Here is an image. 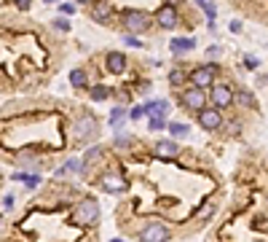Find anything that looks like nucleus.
I'll return each instance as SVG.
<instances>
[{"mask_svg": "<svg viewBox=\"0 0 268 242\" xmlns=\"http://www.w3.org/2000/svg\"><path fill=\"white\" fill-rule=\"evenodd\" d=\"M169 132H172L175 137H185L191 129H188V124H175V121H172V124H169Z\"/></svg>", "mask_w": 268, "mask_h": 242, "instance_id": "nucleus-19", "label": "nucleus"}, {"mask_svg": "<svg viewBox=\"0 0 268 242\" xmlns=\"http://www.w3.org/2000/svg\"><path fill=\"white\" fill-rule=\"evenodd\" d=\"M196 3H199V6H201V3H204V0H196Z\"/></svg>", "mask_w": 268, "mask_h": 242, "instance_id": "nucleus-35", "label": "nucleus"}, {"mask_svg": "<svg viewBox=\"0 0 268 242\" xmlns=\"http://www.w3.org/2000/svg\"><path fill=\"white\" fill-rule=\"evenodd\" d=\"M70 84H73V87H86V73L83 70H73V73H70Z\"/></svg>", "mask_w": 268, "mask_h": 242, "instance_id": "nucleus-18", "label": "nucleus"}, {"mask_svg": "<svg viewBox=\"0 0 268 242\" xmlns=\"http://www.w3.org/2000/svg\"><path fill=\"white\" fill-rule=\"evenodd\" d=\"M220 51H223L220 46H212V49H209V57H220Z\"/></svg>", "mask_w": 268, "mask_h": 242, "instance_id": "nucleus-32", "label": "nucleus"}, {"mask_svg": "<svg viewBox=\"0 0 268 242\" xmlns=\"http://www.w3.org/2000/svg\"><path fill=\"white\" fill-rule=\"evenodd\" d=\"M91 17L97 22H102V25H107V19H110V3H107V0H97V3H94Z\"/></svg>", "mask_w": 268, "mask_h": 242, "instance_id": "nucleus-11", "label": "nucleus"}, {"mask_svg": "<svg viewBox=\"0 0 268 242\" xmlns=\"http://www.w3.org/2000/svg\"><path fill=\"white\" fill-rule=\"evenodd\" d=\"M193 46H196L193 38H175V41H172V51H175V54H185V51H191Z\"/></svg>", "mask_w": 268, "mask_h": 242, "instance_id": "nucleus-15", "label": "nucleus"}, {"mask_svg": "<svg viewBox=\"0 0 268 242\" xmlns=\"http://www.w3.org/2000/svg\"><path fill=\"white\" fill-rule=\"evenodd\" d=\"M115 143H118V145H129V143H131V137H126V135H118V137H115Z\"/></svg>", "mask_w": 268, "mask_h": 242, "instance_id": "nucleus-29", "label": "nucleus"}, {"mask_svg": "<svg viewBox=\"0 0 268 242\" xmlns=\"http://www.w3.org/2000/svg\"><path fill=\"white\" fill-rule=\"evenodd\" d=\"M183 81H185V73H183V70H172V73H169V84H175V87H180Z\"/></svg>", "mask_w": 268, "mask_h": 242, "instance_id": "nucleus-20", "label": "nucleus"}, {"mask_svg": "<svg viewBox=\"0 0 268 242\" xmlns=\"http://www.w3.org/2000/svg\"><path fill=\"white\" fill-rule=\"evenodd\" d=\"M97 129H99V124L94 116H81V119L75 121V137L81 140H91V137H97Z\"/></svg>", "mask_w": 268, "mask_h": 242, "instance_id": "nucleus-4", "label": "nucleus"}, {"mask_svg": "<svg viewBox=\"0 0 268 242\" xmlns=\"http://www.w3.org/2000/svg\"><path fill=\"white\" fill-rule=\"evenodd\" d=\"M59 11L65 14V17H70V14H75V6H70V3H62V6H59Z\"/></svg>", "mask_w": 268, "mask_h": 242, "instance_id": "nucleus-26", "label": "nucleus"}, {"mask_svg": "<svg viewBox=\"0 0 268 242\" xmlns=\"http://www.w3.org/2000/svg\"><path fill=\"white\" fill-rule=\"evenodd\" d=\"M156 22H159L164 30H175L180 25V17H177V11L172 9V6H164V9L156 14Z\"/></svg>", "mask_w": 268, "mask_h": 242, "instance_id": "nucleus-8", "label": "nucleus"}, {"mask_svg": "<svg viewBox=\"0 0 268 242\" xmlns=\"http://www.w3.org/2000/svg\"><path fill=\"white\" fill-rule=\"evenodd\" d=\"M164 127V116H151V129H161Z\"/></svg>", "mask_w": 268, "mask_h": 242, "instance_id": "nucleus-24", "label": "nucleus"}, {"mask_svg": "<svg viewBox=\"0 0 268 242\" xmlns=\"http://www.w3.org/2000/svg\"><path fill=\"white\" fill-rule=\"evenodd\" d=\"M99 153H102V148H91V151L86 153V165H91V162H97V159H99Z\"/></svg>", "mask_w": 268, "mask_h": 242, "instance_id": "nucleus-22", "label": "nucleus"}, {"mask_svg": "<svg viewBox=\"0 0 268 242\" xmlns=\"http://www.w3.org/2000/svg\"><path fill=\"white\" fill-rule=\"evenodd\" d=\"M212 105L215 108H228L233 103V92L231 87H225V84H212Z\"/></svg>", "mask_w": 268, "mask_h": 242, "instance_id": "nucleus-7", "label": "nucleus"}, {"mask_svg": "<svg viewBox=\"0 0 268 242\" xmlns=\"http://www.w3.org/2000/svg\"><path fill=\"white\" fill-rule=\"evenodd\" d=\"M54 27H57V30H65V33H67V30H70V22L59 17V19H54Z\"/></svg>", "mask_w": 268, "mask_h": 242, "instance_id": "nucleus-25", "label": "nucleus"}, {"mask_svg": "<svg viewBox=\"0 0 268 242\" xmlns=\"http://www.w3.org/2000/svg\"><path fill=\"white\" fill-rule=\"evenodd\" d=\"M110 95H113V92H110L107 87H94L91 89V100H94V103H102V100H107Z\"/></svg>", "mask_w": 268, "mask_h": 242, "instance_id": "nucleus-16", "label": "nucleus"}, {"mask_svg": "<svg viewBox=\"0 0 268 242\" xmlns=\"http://www.w3.org/2000/svg\"><path fill=\"white\" fill-rule=\"evenodd\" d=\"M143 116H145V108H134L131 111V119H143Z\"/></svg>", "mask_w": 268, "mask_h": 242, "instance_id": "nucleus-30", "label": "nucleus"}, {"mask_svg": "<svg viewBox=\"0 0 268 242\" xmlns=\"http://www.w3.org/2000/svg\"><path fill=\"white\" fill-rule=\"evenodd\" d=\"M126 116H129V111H123V108H115V111H113V116H110V127H121V121L126 119Z\"/></svg>", "mask_w": 268, "mask_h": 242, "instance_id": "nucleus-17", "label": "nucleus"}, {"mask_svg": "<svg viewBox=\"0 0 268 242\" xmlns=\"http://www.w3.org/2000/svg\"><path fill=\"white\" fill-rule=\"evenodd\" d=\"M107 67H110V73H123L126 57H123V54H118V51H110L107 54Z\"/></svg>", "mask_w": 268, "mask_h": 242, "instance_id": "nucleus-13", "label": "nucleus"}, {"mask_svg": "<svg viewBox=\"0 0 268 242\" xmlns=\"http://www.w3.org/2000/svg\"><path fill=\"white\" fill-rule=\"evenodd\" d=\"M46 3H57V0H46Z\"/></svg>", "mask_w": 268, "mask_h": 242, "instance_id": "nucleus-34", "label": "nucleus"}, {"mask_svg": "<svg viewBox=\"0 0 268 242\" xmlns=\"http://www.w3.org/2000/svg\"><path fill=\"white\" fill-rule=\"evenodd\" d=\"M145 108V116H167V103L164 100H153V103H148V105H143Z\"/></svg>", "mask_w": 268, "mask_h": 242, "instance_id": "nucleus-14", "label": "nucleus"}, {"mask_svg": "<svg viewBox=\"0 0 268 242\" xmlns=\"http://www.w3.org/2000/svg\"><path fill=\"white\" fill-rule=\"evenodd\" d=\"M123 25L129 33H145V30L151 27V17H148L145 11L131 9V11H123Z\"/></svg>", "mask_w": 268, "mask_h": 242, "instance_id": "nucleus-2", "label": "nucleus"}, {"mask_svg": "<svg viewBox=\"0 0 268 242\" xmlns=\"http://www.w3.org/2000/svg\"><path fill=\"white\" fill-rule=\"evenodd\" d=\"M17 6H19L22 11H27L30 9V0H17Z\"/></svg>", "mask_w": 268, "mask_h": 242, "instance_id": "nucleus-31", "label": "nucleus"}, {"mask_svg": "<svg viewBox=\"0 0 268 242\" xmlns=\"http://www.w3.org/2000/svg\"><path fill=\"white\" fill-rule=\"evenodd\" d=\"M123 41H126V46H131V49H143V41H137L134 35H126Z\"/></svg>", "mask_w": 268, "mask_h": 242, "instance_id": "nucleus-23", "label": "nucleus"}, {"mask_svg": "<svg viewBox=\"0 0 268 242\" xmlns=\"http://www.w3.org/2000/svg\"><path fill=\"white\" fill-rule=\"evenodd\" d=\"M75 3H91V0H75Z\"/></svg>", "mask_w": 268, "mask_h": 242, "instance_id": "nucleus-33", "label": "nucleus"}, {"mask_svg": "<svg viewBox=\"0 0 268 242\" xmlns=\"http://www.w3.org/2000/svg\"><path fill=\"white\" fill-rule=\"evenodd\" d=\"M140 237L148 239V242H164V239H169V229H167V226H161V223H151V226H145V229H143Z\"/></svg>", "mask_w": 268, "mask_h": 242, "instance_id": "nucleus-9", "label": "nucleus"}, {"mask_svg": "<svg viewBox=\"0 0 268 242\" xmlns=\"http://www.w3.org/2000/svg\"><path fill=\"white\" fill-rule=\"evenodd\" d=\"M236 100H239V103H244V105H249V108H255V97H252L249 92H239V95H236Z\"/></svg>", "mask_w": 268, "mask_h": 242, "instance_id": "nucleus-21", "label": "nucleus"}, {"mask_svg": "<svg viewBox=\"0 0 268 242\" xmlns=\"http://www.w3.org/2000/svg\"><path fill=\"white\" fill-rule=\"evenodd\" d=\"M231 33H233V35H239V33H241V22H239V19H233V22H231Z\"/></svg>", "mask_w": 268, "mask_h": 242, "instance_id": "nucleus-28", "label": "nucleus"}, {"mask_svg": "<svg viewBox=\"0 0 268 242\" xmlns=\"http://www.w3.org/2000/svg\"><path fill=\"white\" fill-rule=\"evenodd\" d=\"M244 65H247V67H249V70H255V67H257V65H260V62H257V59H255V57H244Z\"/></svg>", "mask_w": 268, "mask_h": 242, "instance_id": "nucleus-27", "label": "nucleus"}, {"mask_svg": "<svg viewBox=\"0 0 268 242\" xmlns=\"http://www.w3.org/2000/svg\"><path fill=\"white\" fill-rule=\"evenodd\" d=\"M153 151L159 153L161 159H172V156H177V143H172V140H159Z\"/></svg>", "mask_w": 268, "mask_h": 242, "instance_id": "nucleus-12", "label": "nucleus"}, {"mask_svg": "<svg viewBox=\"0 0 268 242\" xmlns=\"http://www.w3.org/2000/svg\"><path fill=\"white\" fill-rule=\"evenodd\" d=\"M199 124L207 132H217L220 127H223V116H220L217 108H201L199 111Z\"/></svg>", "mask_w": 268, "mask_h": 242, "instance_id": "nucleus-5", "label": "nucleus"}, {"mask_svg": "<svg viewBox=\"0 0 268 242\" xmlns=\"http://www.w3.org/2000/svg\"><path fill=\"white\" fill-rule=\"evenodd\" d=\"M183 105L188 111H201V108H207V95H204V89H199V87L185 89L183 92Z\"/></svg>", "mask_w": 268, "mask_h": 242, "instance_id": "nucleus-6", "label": "nucleus"}, {"mask_svg": "<svg viewBox=\"0 0 268 242\" xmlns=\"http://www.w3.org/2000/svg\"><path fill=\"white\" fill-rule=\"evenodd\" d=\"M102 189L118 194V191L126 189V181H123V178L118 175V173H105V175H102Z\"/></svg>", "mask_w": 268, "mask_h": 242, "instance_id": "nucleus-10", "label": "nucleus"}, {"mask_svg": "<svg viewBox=\"0 0 268 242\" xmlns=\"http://www.w3.org/2000/svg\"><path fill=\"white\" fill-rule=\"evenodd\" d=\"M215 75H217V65H201L191 73V84L199 89H209L215 84Z\"/></svg>", "mask_w": 268, "mask_h": 242, "instance_id": "nucleus-3", "label": "nucleus"}, {"mask_svg": "<svg viewBox=\"0 0 268 242\" xmlns=\"http://www.w3.org/2000/svg\"><path fill=\"white\" fill-rule=\"evenodd\" d=\"M75 221L78 223H83V226H94L99 221V205H97V199H81L78 202V207H75Z\"/></svg>", "mask_w": 268, "mask_h": 242, "instance_id": "nucleus-1", "label": "nucleus"}]
</instances>
